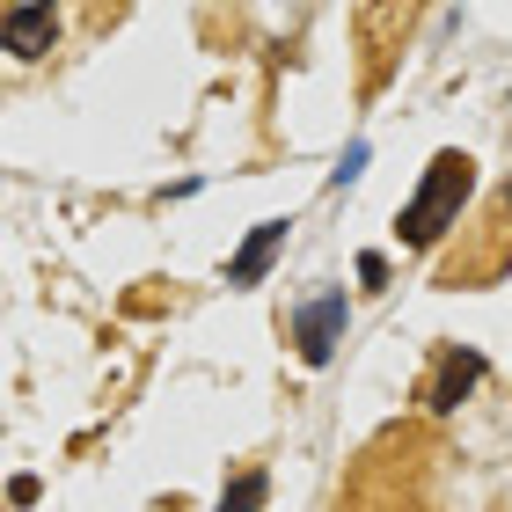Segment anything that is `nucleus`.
<instances>
[{
    "label": "nucleus",
    "mask_w": 512,
    "mask_h": 512,
    "mask_svg": "<svg viewBox=\"0 0 512 512\" xmlns=\"http://www.w3.org/2000/svg\"><path fill=\"white\" fill-rule=\"evenodd\" d=\"M469 191H476V161L461 154V147H447V154H432V169H425V183L410 191V205L395 213V235H403L410 249H432L447 227L461 220V205H469Z\"/></svg>",
    "instance_id": "obj_1"
},
{
    "label": "nucleus",
    "mask_w": 512,
    "mask_h": 512,
    "mask_svg": "<svg viewBox=\"0 0 512 512\" xmlns=\"http://www.w3.org/2000/svg\"><path fill=\"white\" fill-rule=\"evenodd\" d=\"M344 330H352V300H344V293H315L308 308L293 315V344H300V359H308V366H330Z\"/></svg>",
    "instance_id": "obj_2"
},
{
    "label": "nucleus",
    "mask_w": 512,
    "mask_h": 512,
    "mask_svg": "<svg viewBox=\"0 0 512 512\" xmlns=\"http://www.w3.org/2000/svg\"><path fill=\"white\" fill-rule=\"evenodd\" d=\"M52 44H59V15L44 0H22V8L0 15V52L8 59H44Z\"/></svg>",
    "instance_id": "obj_3"
},
{
    "label": "nucleus",
    "mask_w": 512,
    "mask_h": 512,
    "mask_svg": "<svg viewBox=\"0 0 512 512\" xmlns=\"http://www.w3.org/2000/svg\"><path fill=\"white\" fill-rule=\"evenodd\" d=\"M476 381H483V359L461 352V344H447V352H439V374H432V388H425V403H432V410H454Z\"/></svg>",
    "instance_id": "obj_4"
},
{
    "label": "nucleus",
    "mask_w": 512,
    "mask_h": 512,
    "mask_svg": "<svg viewBox=\"0 0 512 512\" xmlns=\"http://www.w3.org/2000/svg\"><path fill=\"white\" fill-rule=\"evenodd\" d=\"M278 249H286V220H264V227H256V235L235 249V264H227V286H256V278L271 271Z\"/></svg>",
    "instance_id": "obj_5"
},
{
    "label": "nucleus",
    "mask_w": 512,
    "mask_h": 512,
    "mask_svg": "<svg viewBox=\"0 0 512 512\" xmlns=\"http://www.w3.org/2000/svg\"><path fill=\"white\" fill-rule=\"evenodd\" d=\"M264 498H271V476H264V469H242V476L220 491V512H256Z\"/></svg>",
    "instance_id": "obj_6"
},
{
    "label": "nucleus",
    "mask_w": 512,
    "mask_h": 512,
    "mask_svg": "<svg viewBox=\"0 0 512 512\" xmlns=\"http://www.w3.org/2000/svg\"><path fill=\"white\" fill-rule=\"evenodd\" d=\"M359 169H366V147H344V161H337V176H330V183H337V191H344V183H352Z\"/></svg>",
    "instance_id": "obj_7"
},
{
    "label": "nucleus",
    "mask_w": 512,
    "mask_h": 512,
    "mask_svg": "<svg viewBox=\"0 0 512 512\" xmlns=\"http://www.w3.org/2000/svg\"><path fill=\"white\" fill-rule=\"evenodd\" d=\"M359 278H366V286H381V278H388V256L366 249V256H359Z\"/></svg>",
    "instance_id": "obj_8"
}]
</instances>
